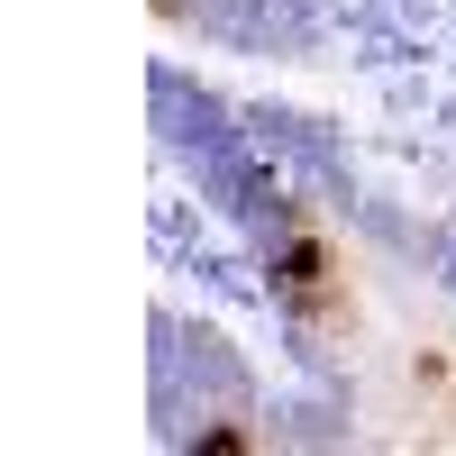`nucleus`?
Listing matches in <instances>:
<instances>
[{
  "instance_id": "f257e3e1",
  "label": "nucleus",
  "mask_w": 456,
  "mask_h": 456,
  "mask_svg": "<svg viewBox=\"0 0 456 456\" xmlns=\"http://www.w3.org/2000/svg\"><path fill=\"white\" fill-rule=\"evenodd\" d=\"M156 19L183 37H210L228 55H311L320 37L311 0H156Z\"/></svg>"
}]
</instances>
